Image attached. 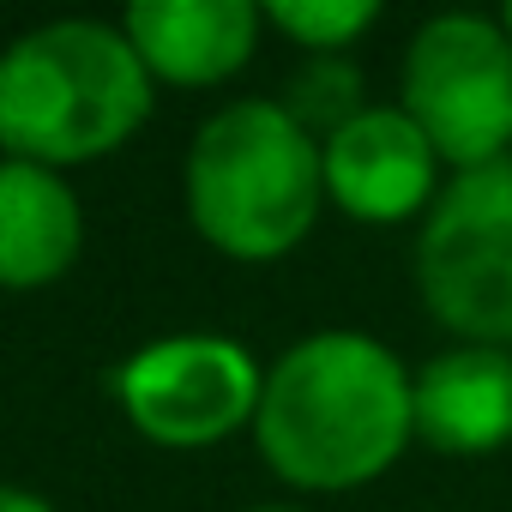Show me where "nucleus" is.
I'll return each instance as SVG.
<instances>
[{
	"label": "nucleus",
	"mask_w": 512,
	"mask_h": 512,
	"mask_svg": "<svg viewBox=\"0 0 512 512\" xmlns=\"http://www.w3.org/2000/svg\"><path fill=\"white\" fill-rule=\"evenodd\" d=\"M416 368L368 326H314L266 362L253 452L296 500L374 488L416 446Z\"/></svg>",
	"instance_id": "f257e3e1"
},
{
	"label": "nucleus",
	"mask_w": 512,
	"mask_h": 512,
	"mask_svg": "<svg viewBox=\"0 0 512 512\" xmlns=\"http://www.w3.org/2000/svg\"><path fill=\"white\" fill-rule=\"evenodd\" d=\"M157 115V79L121 19H37L0 43V157L79 175L121 157Z\"/></svg>",
	"instance_id": "f03ea898"
},
{
	"label": "nucleus",
	"mask_w": 512,
	"mask_h": 512,
	"mask_svg": "<svg viewBox=\"0 0 512 512\" xmlns=\"http://www.w3.org/2000/svg\"><path fill=\"white\" fill-rule=\"evenodd\" d=\"M187 229L229 266H278L308 247L326 205L320 133L284 97L217 103L181 157Z\"/></svg>",
	"instance_id": "7ed1b4c3"
},
{
	"label": "nucleus",
	"mask_w": 512,
	"mask_h": 512,
	"mask_svg": "<svg viewBox=\"0 0 512 512\" xmlns=\"http://www.w3.org/2000/svg\"><path fill=\"white\" fill-rule=\"evenodd\" d=\"M410 284L446 344L512 350V157L440 187L410 241Z\"/></svg>",
	"instance_id": "20e7f679"
},
{
	"label": "nucleus",
	"mask_w": 512,
	"mask_h": 512,
	"mask_svg": "<svg viewBox=\"0 0 512 512\" xmlns=\"http://www.w3.org/2000/svg\"><path fill=\"white\" fill-rule=\"evenodd\" d=\"M266 392V362L235 332L187 326L157 332L127 350L109 374V398L121 422L157 452H217L253 434Z\"/></svg>",
	"instance_id": "39448f33"
},
{
	"label": "nucleus",
	"mask_w": 512,
	"mask_h": 512,
	"mask_svg": "<svg viewBox=\"0 0 512 512\" xmlns=\"http://www.w3.org/2000/svg\"><path fill=\"white\" fill-rule=\"evenodd\" d=\"M392 103L428 133L452 175L512 157V37L500 13H428L398 55Z\"/></svg>",
	"instance_id": "423d86ee"
},
{
	"label": "nucleus",
	"mask_w": 512,
	"mask_h": 512,
	"mask_svg": "<svg viewBox=\"0 0 512 512\" xmlns=\"http://www.w3.org/2000/svg\"><path fill=\"white\" fill-rule=\"evenodd\" d=\"M320 169H326V205L362 229H398L422 223L452 169L428 145V133L386 97L350 115L320 139Z\"/></svg>",
	"instance_id": "0eeeda50"
},
{
	"label": "nucleus",
	"mask_w": 512,
	"mask_h": 512,
	"mask_svg": "<svg viewBox=\"0 0 512 512\" xmlns=\"http://www.w3.org/2000/svg\"><path fill=\"white\" fill-rule=\"evenodd\" d=\"M121 31L157 91H217L253 67L266 19L253 0H133L121 7Z\"/></svg>",
	"instance_id": "6e6552de"
},
{
	"label": "nucleus",
	"mask_w": 512,
	"mask_h": 512,
	"mask_svg": "<svg viewBox=\"0 0 512 512\" xmlns=\"http://www.w3.org/2000/svg\"><path fill=\"white\" fill-rule=\"evenodd\" d=\"M416 446L440 458H494L512 446V350L440 344L416 362Z\"/></svg>",
	"instance_id": "1a4fd4ad"
},
{
	"label": "nucleus",
	"mask_w": 512,
	"mask_h": 512,
	"mask_svg": "<svg viewBox=\"0 0 512 512\" xmlns=\"http://www.w3.org/2000/svg\"><path fill=\"white\" fill-rule=\"evenodd\" d=\"M85 253V199L73 175L0 157V290H55Z\"/></svg>",
	"instance_id": "9d476101"
},
{
	"label": "nucleus",
	"mask_w": 512,
	"mask_h": 512,
	"mask_svg": "<svg viewBox=\"0 0 512 512\" xmlns=\"http://www.w3.org/2000/svg\"><path fill=\"white\" fill-rule=\"evenodd\" d=\"M266 31L302 49V61H338L356 43H368L386 19L380 0H266Z\"/></svg>",
	"instance_id": "9b49d317"
},
{
	"label": "nucleus",
	"mask_w": 512,
	"mask_h": 512,
	"mask_svg": "<svg viewBox=\"0 0 512 512\" xmlns=\"http://www.w3.org/2000/svg\"><path fill=\"white\" fill-rule=\"evenodd\" d=\"M284 103L296 109V121H302L308 133H320V139H326L332 127H344L350 115H362L374 97H368V85H362L356 61H350V55H338V61H302V73L290 79Z\"/></svg>",
	"instance_id": "f8f14e48"
},
{
	"label": "nucleus",
	"mask_w": 512,
	"mask_h": 512,
	"mask_svg": "<svg viewBox=\"0 0 512 512\" xmlns=\"http://www.w3.org/2000/svg\"><path fill=\"white\" fill-rule=\"evenodd\" d=\"M0 512H61L43 488H25V482H0Z\"/></svg>",
	"instance_id": "ddd939ff"
},
{
	"label": "nucleus",
	"mask_w": 512,
	"mask_h": 512,
	"mask_svg": "<svg viewBox=\"0 0 512 512\" xmlns=\"http://www.w3.org/2000/svg\"><path fill=\"white\" fill-rule=\"evenodd\" d=\"M241 512H320V506H308V500H253Z\"/></svg>",
	"instance_id": "4468645a"
},
{
	"label": "nucleus",
	"mask_w": 512,
	"mask_h": 512,
	"mask_svg": "<svg viewBox=\"0 0 512 512\" xmlns=\"http://www.w3.org/2000/svg\"><path fill=\"white\" fill-rule=\"evenodd\" d=\"M500 25H506V37H512V0H506V7H500Z\"/></svg>",
	"instance_id": "2eb2a0df"
}]
</instances>
